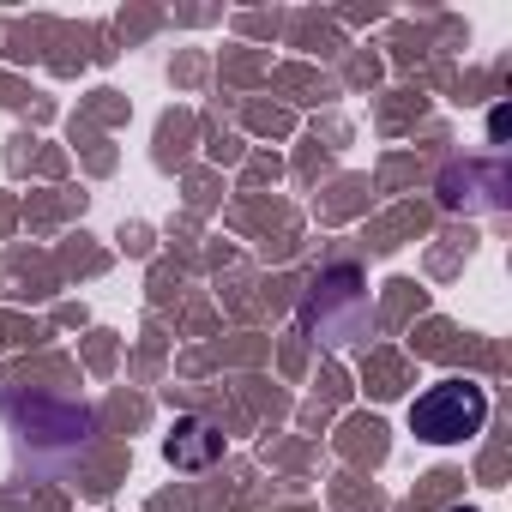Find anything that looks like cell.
<instances>
[{
  "instance_id": "cell-1",
  "label": "cell",
  "mask_w": 512,
  "mask_h": 512,
  "mask_svg": "<svg viewBox=\"0 0 512 512\" xmlns=\"http://www.w3.org/2000/svg\"><path fill=\"white\" fill-rule=\"evenodd\" d=\"M482 422H488V392L476 380H440V386H428L410 404V434L416 440H434V446L470 440Z\"/></svg>"
},
{
  "instance_id": "cell-2",
  "label": "cell",
  "mask_w": 512,
  "mask_h": 512,
  "mask_svg": "<svg viewBox=\"0 0 512 512\" xmlns=\"http://www.w3.org/2000/svg\"><path fill=\"white\" fill-rule=\"evenodd\" d=\"M217 452H223V434L211 422H199V416H181L169 428V440H163V458L175 470H205V464H217Z\"/></svg>"
},
{
  "instance_id": "cell-3",
  "label": "cell",
  "mask_w": 512,
  "mask_h": 512,
  "mask_svg": "<svg viewBox=\"0 0 512 512\" xmlns=\"http://www.w3.org/2000/svg\"><path fill=\"white\" fill-rule=\"evenodd\" d=\"M458 512H476V506H458Z\"/></svg>"
}]
</instances>
